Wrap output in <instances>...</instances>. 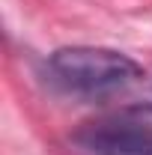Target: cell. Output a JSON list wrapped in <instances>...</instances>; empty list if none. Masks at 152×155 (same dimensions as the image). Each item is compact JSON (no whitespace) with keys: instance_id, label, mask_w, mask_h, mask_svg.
Wrapping results in <instances>:
<instances>
[{"instance_id":"cell-2","label":"cell","mask_w":152,"mask_h":155,"mask_svg":"<svg viewBox=\"0 0 152 155\" xmlns=\"http://www.w3.org/2000/svg\"><path fill=\"white\" fill-rule=\"evenodd\" d=\"M75 143L90 155H152V110H122L84 125Z\"/></svg>"},{"instance_id":"cell-1","label":"cell","mask_w":152,"mask_h":155,"mask_svg":"<svg viewBox=\"0 0 152 155\" xmlns=\"http://www.w3.org/2000/svg\"><path fill=\"white\" fill-rule=\"evenodd\" d=\"M48 75L66 93L98 98L137 84L143 78V69L128 54L114 51V48L72 45L48 57Z\"/></svg>"}]
</instances>
